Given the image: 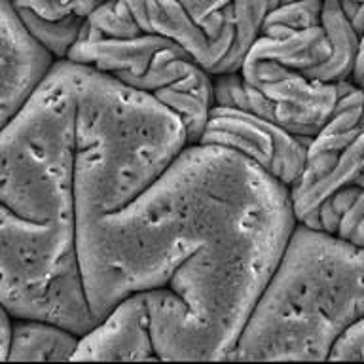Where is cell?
Wrapping results in <instances>:
<instances>
[{"label": "cell", "instance_id": "5b68a950", "mask_svg": "<svg viewBox=\"0 0 364 364\" xmlns=\"http://www.w3.org/2000/svg\"><path fill=\"white\" fill-rule=\"evenodd\" d=\"M0 306L84 336L97 324L85 296L74 222H38L0 201Z\"/></svg>", "mask_w": 364, "mask_h": 364}, {"label": "cell", "instance_id": "277c9868", "mask_svg": "<svg viewBox=\"0 0 364 364\" xmlns=\"http://www.w3.org/2000/svg\"><path fill=\"white\" fill-rule=\"evenodd\" d=\"M76 95L68 59H57L0 129V201L31 220L74 222Z\"/></svg>", "mask_w": 364, "mask_h": 364}, {"label": "cell", "instance_id": "44dd1931", "mask_svg": "<svg viewBox=\"0 0 364 364\" xmlns=\"http://www.w3.org/2000/svg\"><path fill=\"white\" fill-rule=\"evenodd\" d=\"M353 82L364 87V33L360 38V51H358L357 65H355V73H353Z\"/></svg>", "mask_w": 364, "mask_h": 364}, {"label": "cell", "instance_id": "7c38bea8", "mask_svg": "<svg viewBox=\"0 0 364 364\" xmlns=\"http://www.w3.org/2000/svg\"><path fill=\"white\" fill-rule=\"evenodd\" d=\"M53 63V55L46 50L27 55H0V129L19 112Z\"/></svg>", "mask_w": 364, "mask_h": 364}, {"label": "cell", "instance_id": "4fadbf2b", "mask_svg": "<svg viewBox=\"0 0 364 364\" xmlns=\"http://www.w3.org/2000/svg\"><path fill=\"white\" fill-rule=\"evenodd\" d=\"M300 222L364 247V188H338Z\"/></svg>", "mask_w": 364, "mask_h": 364}, {"label": "cell", "instance_id": "6da1fadb", "mask_svg": "<svg viewBox=\"0 0 364 364\" xmlns=\"http://www.w3.org/2000/svg\"><path fill=\"white\" fill-rule=\"evenodd\" d=\"M296 222L289 188L192 142L129 205L74 222L91 313L141 292L159 360H226Z\"/></svg>", "mask_w": 364, "mask_h": 364}, {"label": "cell", "instance_id": "5bb4252c", "mask_svg": "<svg viewBox=\"0 0 364 364\" xmlns=\"http://www.w3.org/2000/svg\"><path fill=\"white\" fill-rule=\"evenodd\" d=\"M277 6L279 0H233L230 8H232L235 36H233L232 50L222 65L220 74L239 73L245 57L262 34L267 14L275 10Z\"/></svg>", "mask_w": 364, "mask_h": 364}, {"label": "cell", "instance_id": "52a82bcc", "mask_svg": "<svg viewBox=\"0 0 364 364\" xmlns=\"http://www.w3.org/2000/svg\"><path fill=\"white\" fill-rule=\"evenodd\" d=\"M198 142L241 154L290 190L300 178L309 141L245 108L213 105Z\"/></svg>", "mask_w": 364, "mask_h": 364}, {"label": "cell", "instance_id": "30bf717a", "mask_svg": "<svg viewBox=\"0 0 364 364\" xmlns=\"http://www.w3.org/2000/svg\"><path fill=\"white\" fill-rule=\"evenodd\" d=\"M142 33L159 34L184 48L201 67L213 70V53L203 28L193 21L181 0H125Z\"/></svg>", "mask_w": 364, "mask_h": 364}, {"label": "cell", "instance_id": "8fae6325", "mask_svg": "<svg viewBox=\"0 0 364 364\" xmlns=\"http://www.w3.org/2000/svg\"><path fill=\"white\" fill-rule=\"evenodd\" d=\"M80 336L42 318L11 317L6 360H70Z\"/></svg>", "mask_w": 364, "mask_h": 364}, {"label": "cell", "instance_id": "3957f363", "mask_svg": "<svg viewBox=\"0 0 364 364\" xmlns=\"http://www.w3.org/2000/svg\"><path fill=\"white\" fill-rule=\"evenodd\" d=\"M76 95L74 222L122 209L190 142L182 119L146 91L70 61Z\"/></svg>", "mask_w": 364, "mask_h": 364}, {"label": "cell", "instance_id": "9c48e42d", "mask_svg": "<svg viewBox=\"0 0 364 364\" xmlns=\"http://www.w3.org/2000/svg\"><path fill=\"white\" fill-rule=\"evenodd\" d=\"M247 57L269 59L309 78L336 82L334 48L323 25L290 31L281 36H258ZM245 57V59H247Z\"/></svg>", "mask_w": 364, "mask_h": 364}, {"label": "cell", "instance_id": "ffe728a7", "mask_svg": "<svg viewBox=\"0 0 364 364\" xmlns=\"http://www.w3.org/2000/svg\"><path fill=\"white\" fill-rule=\"evenodd\" d=\"M328 360H364V318L340 336L330 351Z\"/></svg>", "mask_w": 364, "mask_h": 364}, {"label": "cell", "instance_id": "e0dca14e", "mask_svg": "<svg viewBox=\"0 0 364 364\" xmlns=\"http://www.w3.org/2000/svg\"><path fill=\"white\" fill-rule=\"evenodd\" d=\"M321 10L323 0H298L289 4H279L275 10L267 14L262 36H281L290 31L321 25Z\"/></svg>", "mask_w": 364, "mask_h": 364}, {"label": "cell", "instance_id": "9a60e30c", "mask_svg": "<svg viewBox=\"0 0 364 364\" xmlns=\"http://www.w3.org/2000/svg\"><path fill=\"white\" fill-rule=\"evenodd\" d=\"M16 11L28 34L44 50L50 51L55 61L57 59H67L68 50L76 44L85 23L84 17L78 16L67 17L61 21H48V19L34 16L33 11L25 10V8H16Z\"/></svg>", "mask_w": 364, "mask_h": 364}, {"label": "cell", "instance_id": "7a4b0ae2", "mask_svg": "<svg viewBox=\"0 0 364 364\" xmlns=\"http://www.w3.org/2000/svg\"><path fill=\"white\" fill-rule=\"evenodd\" d=\"M364 318V247L296 222L226 360H328Z\"/></svg>", "mask_w": 364, "mask_h": 364}, {"label": "cell", "instance_id": "ba28073f", "mask_svg": "<svg viewBox=\"0 0 364 364\" xmlns=\"http://www.w3.org/2000/svg\"><path fill=\"white\" fill-rule=\"evenodd\" d=\"M70 360H159L141 292L119 300L99 323L80 336Z\"/></svg>", "mask_w": 364, "mask_h": 364}, {"label": "cell", "instance_id": "2e32d148", "mask_svg": "<svg viewBox=\"0 0 364 364\" xmlns=\"http://www.w3.org/2000/svg\"><path fill=\"white\" fill-rule=\"evenodd\" d=\"M142 34L125 0H102L85 19L78 40L131 38Z\"/></svg>", "mask_w": 364, "mask_h": 364}, {"label": "cell", "instance_id": "ac0fdd59", "mask_svg": "<svg viewBox=\"0 0 364 364\" xmlns=\"http://www.w3.org/2000/svg\"><path fill=\"white\" fill-rule=\"evenodd\" d=\"M42 50L44 48L28 34L10 0H0V55H27Z\"/></svg>", "mask_w": 364, "mask_h": 364}, {"label": "cell", "instance_id": "8992f818", "mask_svg": "<svg viewBox=\"0 0 364 364\" xmlns=\"http://www.w3.org/2000/svg\"><path fill=\"white\" fill-rule=\"evenodd\" d=\"M353 82H323L269 59L247 57L239 73L213 74L215 105L258 114L311 142Z\"/></svg>", "mask_w": 364, "mask_h": 364}, {"label": "cell", "instance_id": "7402d4cb", "mask_svg": "<svg viewBox=\"0 0 364 364\" xmlns=\"http://www.w3.org/2000/svg\"><path fill=\"white\" fill-rule=\"evenodd\" d=\"M8 343H10V323H4L0 324V360L8 358Z\"/></svg>", "mask_w": 364, "mask_h": 364}, {"label": "cell", "instance_id": "d6986e66", "mask_svg": "<svg viewBox=\"0 0 364 364\" xmlns=\"http://www.w3.org/2000/svg\"><path fill=\"white\" fill-rule=\"evenodd\" d=\"M10 2L14 8H25L48 21H61L73 16L87 19V16L102 0H10Z\"/></svg>", "mask_w": 364, "mask_h": 364}]
</instances>
